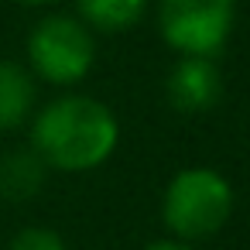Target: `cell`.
<instances>
[{"mask_svg": "<svg viewBox=\"0 0 250 250\" xmlns=\"http://www.w3.org/2000/svg\"><path fill=\"white\" fill-rule=\"evenodd\" d=\"M151 0H76V18L93 35H124L134 31Z\"/></svg>", "mask_w": 250, "mask_h": 250, "instance_id": "8", "label": "cell"}, {"mask_svg": "<svg viewBox=\"0 0 250 250\" xmlns=\"http://www.w3.org/2000/svg\"><path fill=\"white\" fill-rule=\"evenodd\" d=\"M28 72L48 86L72 89L96 65V35L76 14H45L24 42Z\"/></svg>", "mask_w": 250, "mask_h": 250, "instance_id": "3", "label": "cell"}, {"mask_svg": "<svg viewBox=\"0 0 250 250\" xmlns=\"http://www.w3.org/2000/svg\"><path fill=\"white\" fill-rule=\"evenodd\" d=\"M219 96H223V72L209 55H178V62L165 76V100L182 117L212 110Z\"/></svg>", "mask_w": 250, "mask_h": 250, "instance_id": "5", "label": "cell"}, {"mask_svg": "<svg viewBox=\"0 0 250 250\" xmlns=\"http://www.w3.org/2000/svg\"><path fill=\"white\" fill-rule=\"evenodd\" d=\"M141 250H195V247H192V243H182V240L165 236V240H154V243H147V247H141Z\"/></svg>", "mask_w": 250, "mask_h": 250, "instance_id": "10", "label": "cell"}, {"mask_svg": "<svg viewBox=\"0 0 250 250\" xmlns=\"http://www.w3.org/2000/svg\"><path fill=\"white\" fill-rule=\"evenodd\" d=\"M48 178L45 161L31 147H18L0 158V199L7 202H31Z\"/></svg>", "mask_w": 250, "mask_h": 250, "instance_id": "7", "label": "cell"}, {"mask_svg": "<svg viewBox=\"0 0 250 250\" xmlns=\"http://www.w3.org/2000/svg\"><path fill=\"white\" fill-rule=\"evenodd\" d=\"M161 42L178 55H216L236 24V0H154Z\"/></svg>", "mask_w": 250, "mask_h": 250, "instance_id": "4", "label": "cell"}, {"mask_svg": "<svg viewBox=\"0 0 250 250\" xmlns=\"http://www.w3.org/2000/svg\"><path fill=\"white\" fill-rule=\"evenodd\" d=\"M233 206H236L233 182L216 168L192 165L168 178L161 192V223L171 240L195 247L199 240L216 236L229 223Z\"/></svg>", "mask_w": 250, "mask_h": 250, "instance_id": "2", "label": "cell"}, {"mask_svg": "<svg viewBox=\"0 0 250 250\" xmlns=\"http://www.w3.org/2000/svg\"><path fill=\"white\" fill-rule=\"evenodd\" d=\"M120 144L117 113L86 93H62L31 113V151L48 171L83 175L113 158Z\"/></svg>", "mask_w": 250, "mask_h": 250, "instance_id": "1", "label": "cell"}, {"mask_svg": "<svg viewBox=\"0 0 250 250\" xmlns=\"http://www.w3.org/2000/svg\"><path fill=\"white\" fill-rule=\"evenodd\" d=\"M38 100L35 76L28 65L0 59V130H18L31 120Z\"/></svg>", "mask_w": 250, "mask_h": 250, "instance_id": "6", "label": "cell"}, {"mask_svg": "<svg viewBox=\"0 0 250 250\" xmlns=\"http://www.w3.org/2000/svg\"><path fill=\"white\" fill-rule=\"evenodd\" d=\"M14 4H21V7H52L59 0H14Z\"/></svg>", "mask_w": 250, "mask_h": 250, "instance_id": "11", "label": "cell"}, {"mask_svg": "<svg viewBox=\"0 0 250 250\" xmlns=\"http://www.w3.org/2000/svg\"><path fill=\"white\" fill-rule=\"evenodd\" d=\"M7 250H69V243L52 226H24L11 236Z\"/></svg>", "mask_w": 250, "mask_h": 250, "instance_id": "9", "label": "cell"}]
</instances>
